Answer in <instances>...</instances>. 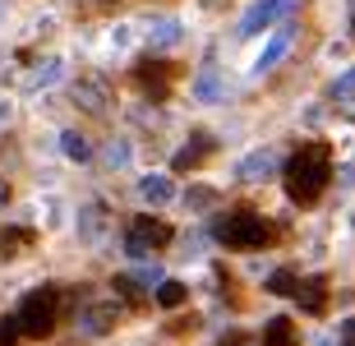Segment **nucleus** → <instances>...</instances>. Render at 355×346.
Here are the masks:
<instances>
[{
	"instance_id": "1",
	"label": "nucleus",
	"mask_w": 355,
	"mask_h": 346,
	"mask_svg": "<svg viewBox=\"0 0 355 346\" xmlns=\"http://www.w3.org/2000/svg\"><path fill=\"white\" fill-rule=\"evenodd\" d=\"M282 180H286L291 203H300V208L318 203L328 180H332V148L328 144H300L291 153V162L282 166Z\"/></svg>"
},
{
	"instance_id": "2",
	"label": "nucleus",
	"mask_w": 355,
	"mask_h": 346,
	"mask_svg": "<svg viewBox=\"0 0 355 346\" xmlns=\"http://www.w3.org/2000/svg\"><path fill=\"white\" fill-rule=\"evenodd\" d=\"M217 240H222L226 250H263L268 240H272V227H268V217L254 213V208H231V213H222V222H217Z\"/></svg>"
},
{
	"instance_id": "3",
	"label": "nucleus",
	"mask_w": 355,
	"mask_h": 346,
	"mask_svg": "<svg viewBox=\"0 0 355 346\" xmlns=\"http://www.w3.org/2000/svg\"><path fill=\"white\" fill-rule=\"evenodd\" d=\"M55 323H60V286H37V291H28L24 305H19V328H24V337L42 342V337L55 333Z\"/></svg>"
},
{
	"instance_id": "4",
	"label": "nucleus",
	"mask_w": 355,
	"mask_h": 346,
	"mask_svg": "<svg viewBox=\"0 0 355 346\" xmlns=\"http://www.w3.org/2000/svg\"><path fill=\"white\" fill-rule=\"evenodd\" d=\"M162 245H171V227H166V222H157V217H134L130 236H125V254L148 259V254H157Z\"/></svg>"
},
{
	"instance_id": "5",
	"label": "nucleus",
	"mask_w": 355,
	"mask_h": 346,
	"mask_svg": "<svg viewBox=\"0 0 355 346\" xmlns=\"http://www.w3.org/2000/svg\"><path fill=\"white\" fill-rule=\"evenodd\" d=\"M300 10V0H259V5H250L245 10V19H240V37H254V33H263V28H272V24H282L286 14H295Z\"/></svg>"
},
{
	"instance_id": "6",
	"label": "nucleus",
	"mask_w": 355,
	"mask_h": 346,
	"mask_svg": "<svg viewBox=\"0 0 355 346\" xmlns=\"http://www.w3.org/2000/svg\"><path fill=\"white\" fill-rule=\"evenodd\" d=\"M134 83H139L144 93H153V102H166V83H171V65H166V60H153V55H144V60L134 65Z\"/></svg>"
},
{
	"instance_id": "7",
	"label": "nucleus",
	"mask_w": 355,
	"mask_h": 346,
	"mask_svg": "<svg viewBox=\"0 0 355 346\" xmlns=\"http://www.w3.org/2000/svg\"><path fill=\"white\" fill-rule=\"evenodd\" d=\"M295 300H300L304 314H323V309H328V277H304Z\"/></svg>"
},
{
	"instance_id": "8",
	"label": "nucleus",
	"mask_w": 355,
	"mask_h": 346,
	"mask_svg": "<svg viewBox=\"0 0 355 346\" xmlns=\"http://www.w3.org/2000/svg\"><path fill=\"white\" fill-rule=\"evenodd\" d=\"M286 51H291V24H282V28L272 33V42H268L263 51H259V60H254V69H259V74H263V69H272V65H277V60H282Z\"/></svg>"
},
{
	"instance_id": "9",
	"label": "nucleus",
	"mask_w": 355,
	"mask_h": 346,
	"mask_svg": "<svg viewBox=\"0 0 355 346\" xmlns=\"http://www.w3.org/2000/svg\"><path fill=\"white\" fill-rule=\"evenodd\" d=\"M263 346H300V333H295V323L291 319H268L263 323Z\"/></svg>"
},
{
	"instance_id": "10",
	"label": "nucleus",
	"mask_w": 355,
	"mask_h": 346,
	"mask_svg": "<svg viewBox=\"0 0 355 346\" xmlns=\"http://www.w3.org/2000/svg\"><path fill=\"white\" fill-rule=\"evenodd\" d=\"M208 153H212V139H208V134H194V144L180 148L171 166H175V171H194V166H198L203 157H208Z\"/></svg>"
},
{
	"instance_id": "11",
	"label": "nucleus",
	"mask_w": 355,
	"mask_h": 346,
	"mask_svg": "<svg viewBox=\"0 0 355 346\" xmlns=\"http://www.w3.org/2000/svg\"><path fill=\"white\" fill-rule=\"evenodd\" d=\"M139 194H144L148 203H153V208H162V203H171V180H166V175H139Z\"/></svg>"
},
{
	"instance_id": "12",
	"label": "nucleus",
	"mask_w": 355,
	"mask_h": 346,
	"mask_svg": "<svg viewBox=\"0 0 355 346\" xmlns=\"http://www.w3.org/2000/svg\"><path fill=\"white\" fill-rule=\"evenodd\" d=\"M272 175V153H250L240 162V180H268Z\"/></svg>"
},
{
	"instance_id": "13",
	"label": "nucleus",
	"mask_w": 355,
	"mask_h": 346,
	"mask_svg": "<svg viewBox=\"0 0 355 346\" xmlns=\"http://www.w3.org/2000/svg\"><path fill=\"white\" fill-rule=\"evenodd\" d=\"M60 148H65L69 162H88V157H92V144L83 139L79 130H65V134H60Z\"/></svg>"
},
{
	"instance_id": "14",
	"label": "nucleus",
	"mask_w": 355,
	"mask_h": 346,
	"mask_svg": "<svg viewBox=\"0 0 355 346\" xmlns=\"http://www.w3.org/2000/svg\"><path fill=\"white\" fill-rule=\"evenodd\" d=\"M268 295H300V277L291 268H277L272 277H268Z\"/></svg>"
},
{
	"instance_id": "15",
	"label": "nucleus",
	"mask_w": 355,
	"mask_h": 346,
	"mask_svg": "<svg viewBox=\"0 0 355 346\" xmlns=\"http://www.w3.org/2000/svg\"><path fill=\"white\" fill-rule=\"evenodd\" d=\"M116 314H120L116 300H106V305H92V309H88V333H106V328L116 323Z\"/></svg>"
},
{
	"instance_id": "16",
	"label": "nucleus",
	"mask_w": 355,
	"mask_h": 346,
	"mask_svg": "<svg viewBox=\"0 0 355 346\" xmlns=\"http://www.w3.org/2000/svg\"><path fill=\"white\" fill-rule=\"evenodd\" d=\"M184 295H189V286H184V282H162V286H157V305L162 309H180Z\"/></svg>"
},
{
	"instance_id": "17",
	"label": "nucleus",
	"mask_w": 355,
	"mask_h": 346,
	"mask_svg": "<svg viewBox=\"0 0 355 346\" xmlns=\"http://www.w3.org/2000/svg\"><path fill=\"white\" fill-rule=\"evenodd\" d=\"M74 97H79L88 111H102L106 107V88H102V83H83V88H74Z\"/></svg>"
},
{
	"instance_id": "18",
	"label": "nucleus",
	"mask_w": 355,
	"mask_h": 346,
	"mask_svg": "<svg viewBox=\"0 0 355 346\" xmlns=\"http://www.w3.org/2000/svg\"><path fill=\"white\" fill-rule=\"evenodd\" d=\"M19 337H24L19 314H5V319H0V346H19Z\"/></svg>"
},
{
	"instance_id": "19",
	"label": "nucleus",
	"mask_w": 355,
	"mask_h": 346,
	"mask_svg": "<svg viewBox=\"0 0 355 346\" xmlns=\"http://www.w3.org/2000/svg\"><path fill=\"white\" fill-rule=\"evenodd\" d=\"M111 286H116V295H125L130 305H144V291H139V277H116Z\"/></svg>"
},
{
	"instance_id": "20",
	"label": "nucleus",
	"mask_w": 355,
	"mask_h": 346,
	"mask_svg": "<svg viewBox=\"0 0 355 346\" xmlns=\"http://www.w3.org/2000/svg\"><path fill=\"white\" fill-rule=\"evenodd\" d=\"M332 97H337V102H351V97H355V69H346L342 79L332 83Z\"/></svg>"
},
{
	"instance_id": "21",
	"label": "nucleus",
	"mask_w": 355,
	"mask_h": 346,
	"mask_svg": "<svg viewBox=\"0 0 355 346\" xmlns=\"http://www.w3.org/2000/svg\"><path fill=\"white\" fill-rule=\"evenodd\" d=\"M180 37V28H175V19H162L157 33H153V42H162V46H171V42Z\"/></svg>"
},
{
	"instance_id": "22",
	"label": "nucleus",
	"mask_w": 355,
	"mask_h": 346,
	"mask_svg": "<svg viewBox=\"0 0 355 346\" xmlns=\"http://www.w3.org/2000/svg\"><path fill=\"white\" fill-rule=\"evenodd\" d=\"M106 162H111V166H125V162H130V144H111L106 148Z\"/></svg>"
},
{
	"instance_id": "23",
	"label": "nucleus",
	"mask_w": 355,
	"mask_h": 346,
	"mask_svg": "<svg viewBox=\"0 0 355 346\" xmlns=\"http://www.w3.org/2000/svg\"><path fill=\"white\" fill-rule=\"evenodd\" d=\"M212 199H217L212 189H189V203H194V208H203V203H212Z\"/></svg>"
},
{
	"instance_id": "24",
	"label": "nucleus",
	"mask_w": 355,
	"mask_h": 346,
	"mask_svg": "<svg viewBox=\"0 0 355 346\" xmlns=\"http://www.w3.org/2000/svg\"><path fill=\"white\" fill-rule=\"evenodd\" d=\"M342 346H355V319L342 323Z\"/></svg>"
},
{
	"instance_id": "25",
	"label": "nucleus",
	"mask_w": 355,
	"mask_h": 346,
	"mask_svg": "<svg viewBox=\"0 0 355 346\" xmlns=\"http://www.w3.org/2000/svg\"><path fill=\"white\" fill-rule=\"evenodd\" d=\"M231 346H263V342H250V337H231Z\"/></svg>"
},
{
	"instance_id": "26",
	"label": "nucleus",
	"mask_w": 355,
	"mask_h": 346,
	"mask_svg": "<svg viewBox=\"0 0 355 346\" xmlns=\"http://www.w3.org/2000/svg\"><path fill=\"white\" fill-rule=\"evenodd\" d=\"M351 37H355V10H351Z\"/></svg>"
},
{
	"instance_id": "27",
	"label": "nucleus",
	"mask_w": 355,
	"mask_h": 346,
	"mask_svg": "<svg viewBox=\"0 0 355 346\" xmlns=\"http://www.w3.org/2000/svg\"><path fill=\"white\" fill-rule=\"evenodd\" d=\"M5 199H10V194H5V189H0V208H5Z\"/></svg>"
},
{
	"instance_id": "28",
	"label": "nucleus",
	"mask_w": 355,
	"mask_h": 346,
	"mask_svg": "<svg viewBox=\"0 0 355 346\" xmlns=\"http://www.w3.org/2000/svg\"><path fill=\"white\" fill-rule=\"evenodd\" d=\"M97 5H116V0H97Z\"/></svg>"
}]
</instances>
